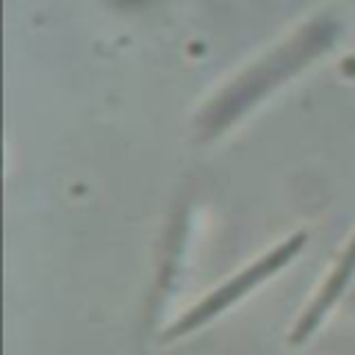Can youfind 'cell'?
Masks as SVG:
<instances>
[{
	"mask_svg": "<svg viewBox=\"0 0 355 355\" xmlns=\"http://www.w3.org/2000/svg\"><path fill=\"white\" fill-rule=\"evenodd\" d=\"M352 275H355V236L349 239L347 250L341 252V258H338L336 266L330 269V275H327V280L322 283L319 294L308 302V308H305L302 316L297 319V324H294V330H291V336H288L291 344H302V341H308V338L316 333V327H319V324L324 322V316L333 311V305L338 302V297L347 291Z\"/></svg>",
	"mask_w": 355,
	"mask_h": 355,
	"instance_id": "3",
	"label": "cell"
},
{
	"mask_svg": "<svg viewBox=\"0 0 355 355\" xmlns=\"http://www.w3.org/2000/svg\"><path fill=\"white\" fill-rule=\"evenodd\" d=\"M305 247V233H294L288 236L286 241H280L275 250H269L266 255H261L258 261H252L250 266H244L239 275H233L227 283H222L219 288H214L208 297H202L197 305H191L180 319H175L166 330H164V341H172V338H180V336H189L194 333L197 327L208 324L211 319H216L222 311H227L230 305H236L244 294H250L255 286L266 283L269 277H275L283 266H288L300 250Z\"/></svg>",
	"mask_w": 355,
	"mask_h": 355,
	"instance_id": "2",
	"label": "cell"
},
{
	"mask_svg": "<svg viewBox=\"0 0 355 355\" xmlns=\"http://www.w3.org/2000/svg\"><path fill=\"white\" fill-rule=\"evenodd\" d=\"M341 36V22L333 14H319L297 28L286 42L269 50L263 58L250 64L241 75H236L197 116L200 139H214L236 125L252 105L269 97L280 83L302 72L311 61L327 53Z\"/></svg>",
	"mask_w": 355,
	"mask_h": 355,
	"instance_id": "1",
	"label": "cell"
}]
</instances>
